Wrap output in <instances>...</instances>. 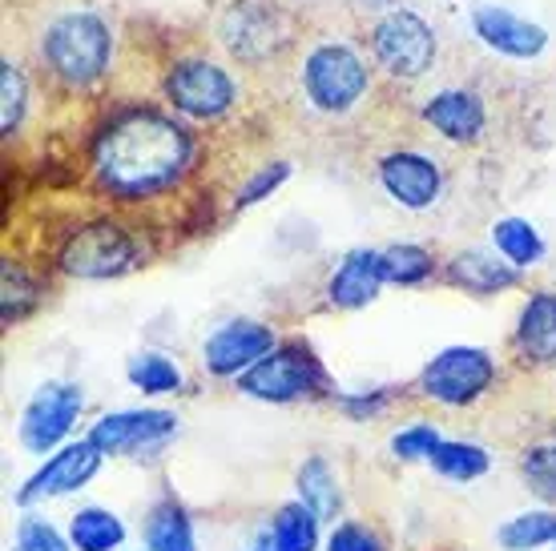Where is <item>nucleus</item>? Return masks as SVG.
<instances>
[{"mask_svg": "<svg viewBox=\"0 0 556 551\" xmlns=\"http://www.w3.org/2000/svg\"><path fill=\"white\" fill-rule=\"evenodd\" d=\"M194 162L190 129L157 110L113 117L93 141V178L117 202H146L174 190Z\"/></svg>", "mask_w": 556, "mask_h": 551, "instance_id": "f257e3e1", "label": "nucleus"}, {"mask_svg": "<svg viewBox=\"0 0 556 551\" xmlns=\"http://www.w3.org/2000/svg\"><path fill=\"white\" fill-rule=\"evenodd\" d=\"M238 390L258 402H299L331 390V379L303 343H287L275 346L263 362H254L251 371L238 379Z\"/></svg>", "mask_w": 556, "mask_h": 551, "instance_id": "f03ea898", "label": "nucleus"}, {"mask_svg": "<svg viewBox=\"0 0 556 551\" xmlns=\"http://www.w3.org/2000/svg\"><path fill=\"white\" fill-rule=\"evenodd\" d=\"M141 262V242L134 230L117 226V221L101 218L89 226H77L65 246H61V270L73 278H122Z\"/></svg>", "mask_w": 556, "mask_h": 551, "instance_id": "7ed1b4c3", "label": "nucleus"}, {"mask_svg": "<svg viewBox=\"0 0 556 551\" xmlns=\"http://www.w3.org/2000/svg\"><path fill=\"white\" fill-rule=\"evenodd\" d=\"M45 56L61 81L93 85L110 65V28L93 13H65L45 33Z\"/></svg>", "mask_w": 556, "mask_h": 551, "instance_id": "20e7f679", "label": "nucleus"}, {"mask_svg": "<svg viewBox=\"0 0 556 551\" xmlns=\"http://www.w3.org/2000/svg\"><path fill=\"white\" fill-rule=\"evenodd\" d=\"M496 383V359L480 346H447L419 374V390L440 407H472Z\"/></svg>", "mask_w": 556, "mask_h": 551, "instance_id": "39448f33", "label": "nucleus"}, {"mask_svg": "<svg viewBox=\"0 0 556 551\" xmlns=\"http://www.w3.org/2000/svg\"><path fill=\"white\" fill-rule=\"evenodd\" d=\"M303 85L323 113H348L367 89V69L348 44H319L306 56Z\"/></svg>", "mask_w": 556, "mask_h": 551, "instance_id": "423d86ee", "label": "nucleus"}, {"mask_svg": "<svg viewBox=\"0 0 556 551\" xmlns=\"http://www.w3.org/2000/svg\"><path fill=\"white\" fill-rule=\"evenodd\" d=\"M81 407H85V395L77 383H45L28 399L25 414H21V443H25V451L49 456L53 447H65Z\"/></svg>", "mask_w": 556, "mask_h": 551, "instance_id": "0eeeda50", "label": "nucleus"}, {"mask_svg": "<svg viewBox=\"0 0 556 551\" xmlns=\"http://www.w3.org/2000/svg\"><path fill=\"white\" fill-rule=\"evenodd\" d=\"M178 435V414L174 411H117L101 414L85 439L98 447L101 456H141Z\"/></svg>", "mask_w": 556, "mask_h": 551, "instance_id": "6e6552de", "label": "nucleus"}, {"mask_svg": "<svg viewBox=\"0 0 556 551\" xmlns=\"http://www.w3.org/2000/svg\"><path fill=\"white\" fill-rule=\"evenodd\" d=\"M101 459L105 456H101L89 439L56 447L53 456L45 459V467L37 471V475H28V483L16 491V508H33V503H41V499H61V496L81 491L85 483L101 471Z\"/></svg>", "mask_w": 556, "mask_h": 551, "instance_id": "1a4fd4ad", "label": "nucleus"}, {"mask_svg": "<svg viewBox=\"0 0 556 551\" xmlns=\"http://www.w3.org/2000/svg\"><path fill=\"white\" fill-rule=\"evenodd\" d=\"M376 56L391 77H424L435 61V37L416 13H388L376 25Z\"/></svg>", "mask_w": 556, "mask_h": 551, "instance_id": "9d476101", "label": "nucleus"}, {"mask_svg": "<svg viewBox=\"0 0 556 551\" xmlns=\"http://www.w3.org/2000/svg\"><path fill=\"white\" fill-rule=\"evenodd\" d=\"M270 350H275V331L263 326V322H251V318H238V322H226V326H218L206 338V346H202V367L214 379H242Z\"/></svg>", "mask_w": 556, "mask_h": 551, "instance_id": "9b49d317", "label": "nucleus"}, {"mask_svg": "<svg viewBox=\"0 0 556 551\" xmlns=\"http://www.w3.org/2000/svg\"><path fill=\"white\" fill-rule=\"evenodd\" d=\"M166 93L174 101V110L186 113V117H198V121H214V117H223L235 105V81L210 61H181V65H174Z\"/></svg>", "mask_w": 556, "mask_h": 551, "instance_id": "f8f14e48", "label": "nucleus"}, {"mask_svg": "<svg viewBox=\"0 0 556 551\" xmlns=\"http://www.w3.org/2000/svg\"><path fill=\"white\" fill-rule=\"evenodd\" d=\"M379 185L388 190V197H395L404 209H428L440 197V166L424 157V153H388L379 162Z\"/></svg>", "mask_w": 556, "mask_h": 551, "instance_id": "ddd939ff", "label": "nucleus"}, {"mask_svg": "<svg viewBox=\"0 0 556 551\" xmlns=\"http://www.w3.org/2000/svg\"><path fill=\"white\" fill-rule=\"evenodd\" d=\"M424 121L435 133H444L447 141H456V145H476V141L484 138L488 113H484V101L476 93L447 89V93H435L424 105Z\"/></svg>", "mask_w": 556, "mask_h": 551, "instance_id": "4468645a", "label": "nucleus"}, {"mask_svg": "<svg viewBox=\"0 0 556 551\" xmlns=\"http://www.w3.org/2000/svg\"><path fill=\"white\" fill-rule=\"evenodd\" d=\"M472 25L492 49H501L508 56H536L548 41L541 25H529V21H520L516 13L496 9V4H476Z\"/></svg>", "mask_w": 556, "mask_h": 551, "instance_id": "2eb2a0df", "label": "nucleus"}, {"mask_svg": "<svg viewBox=\"0 0 556 551\" xmlns=\"http://www.w3.org/2000/svg\"><path fill=\"white\" fill-rule=\"evenodd\" d=\"M379 286H383V266H379V249H351L339 262L327 298L339 310H359V306L376 303Z\"/></svg>", "mask_w": 556, "mask_h": 551, "instance_id": "dca6fc26", "label": "nucleus"}, {"mask_svg": "<svg viewBox=\"0 0 556 551\" xmlns=\"http://www.w3.org/2000/svg\"><path fill=\"white\" fill-rule=\"evenodd\" d=\"M516 350L532 367H556V294L541 290L532 294L529 306L520 310L516 326Z\"/></svg>", "mask_w": 556, "mask_h": 551, "instance_id": "f3484780", "label": "nucleus"}, {"mask_svg": "<svg viewBox=\"0 0 556 551\" xmlns=\"http://www.w3.org/2000/svg\"><path fill=\"white\" fill-rule=\"evenodd\" d=\"M319 515L306 508L303 499L282 503L263 536L254 539L251 551H315L319 548Z\"/></svg>", "mask_w": 556, "mask_h": 551, "instance_id": "a211bd4d", "label": "nucleus"}, {"mask_svg": "<svg viewBox=\"0 0 556 551\" xmlns=\"http://www.w3.org/2000/svg\"><path fill=\"white\" fill-rule=\"evenodd\" d=\"M275 21L278 16L270 9H258V4H238L230 9L223 21V33H226V44L235 49L238 56H266L275 49Z\"/></svg>", "mask_w": 556, "mask_h": 551, "instance_id": "6ab92c4d", "label": "nucleus"}, {"mask_svg": "<svg viewBox=\"0 0 556 551\" xmlns=\"http://www.w3.org/2000/svg\"><path fill=\"white\" fill-rule=\"evenodd\" d=\"M447 278L464 286L468 294H496V290H508L516 286V266L513 262H501L496 254H488V249H464L452 258L447 266Z\"/></svg>", "mask_w": 556, "mask_h": 551, "instance_id": "aec40b11", "label": "nucleus"}, {"mask_svg": "<svg viewBox=\"0 0 556 551\" xmlns=\"http://www.w3.org/2000/svg\"><path fill=\"white\" fill-rule=\"evenodd\" d=\"M146 548L150 551H198L194 524L178 499H162L153 503L150 520H146Z\"/></svg>", "mask_w": 556, "mask_h": 551, "instance_id": "412c9836", "label": "nucleus"}, {"mask_svg": "<svg viewBox=\"0 0 556 551\" xmlns=\"http://www.w3.org/2000/svg\"><path fill=\"white\" fill-rule=\"evenodd\" d=\"M73 551H117L126 543V524L110 508H81L70 520Z\"/></svg>", "mask_w": 556, "mask_h": 551, "instance_id": "4be33fe9", "label": "nucleus"}, {"mask_svg": "<svg viewBox=\"0 0 556 551\" xmlns=\"http://www.w3.org/2000/svg\"><path fill=\"white\" fill-rule=\"evenodd\" d=\"M299 499H303L319 520H334L339 508H343L339 479H334L331 463H327L323 456H311L303 467H299Z\"/></svg>", "mask_w": 556, "mask_h": 551, "instance_id": "5701e85b", "label": "nucleus"}, {"mask_svg": "<svg viewBox=\"0 0 556 551\" xmlns=\"http://www.w3.org/2000/svg\"><path fill=\"white\" fill-rule=\"evenodd\" d=\"M496 543L504 551H536L556 543V511L541 508V511H520L508 524L496 527Z\"/></svg>", "mask_w": 556, "mask_h": 551, "instance_id": "b1692460", "label": "nucleus"}, {"mask_svg": "<svg viewBox=\"0 0 556 551\" xmlns=\"http://www.w3.org/2000/svg\"><path fill=\"white\" fill-rule=\"evenodd\" d=\"M431 467L440 471L444 479L452 483H472L480 479L488 467H492V456H488L480 443H464V439H444L428 459Z\"/></svg>", "mask_w": 556, "mask_h": 551, "instance_id": "393cba45", "label": "nucleus"}, {"mask_svg": "<svg viewBox=\"0 0 556 551\" xmlns=\"http://www.w3.org/2000/svg\"><path fill=\"white\" fill-rule=\"evenodd\" d=\"M492 242H496V249H501L504 262H513L516 270H520V266L541 262V254H544L541 234H536V230H532L525 218L496 221V226H492Z\"/></svg>", "mask_w": 556, "mask_h": 551, "instance_id": "a878e982", "label": "nucleus"}, {"mask_svg": "<svg viewBox=\"0 0 556 551\" xmlns=\"http://www.w3.org/2000/svg\"><path fill=\"white\" fill-rule=\"evenodd\" d=\"M126 379L138 386L141 395H174V390L181 386L178 362L166 359V355H157V350H141V355H134L126 367Z\"/></svg>", "mask_w": 556, "mask_h": 551, "instance_id": "bb28decb", "label": "nucleus"}, {"mask_svg": "<svg viewBox=\"0 0 556 551\" xmlns=\"http://www.w3.org/2000/svg\"><path fill=\"white\" fill-rule=\"evenodd\" d=\"M379 266H383V282H395V286H416L424 278H431V254L424 246H388L379 249Z\"/></svg>", "mask_w": 556, "mask_h": 551, "instance_id": "cd10ccee", "label": "nucleus"}, {"mask_svg": "<svg viewBox=\"0 0 556 551\" xmlns=\"http://www.w3.org/2000/svg\"><path fill=\"white\" fill-rule=\"evenodd\" d=\"M520 475L529 479V487L544 499V503H556V443L525 447V456H520Z\"/></svg>", "mask_w": 556, "mask_h": 551, "instance_id": "c85d7f7f", "label": "nucleus"}, {"mask_svg": "<svg viewBox=\"0 0 556 551\" xmlns=\"http://www.w3.org/2000/svg\"><path fill=\"white\" fill-rule=\"evenodd\" d=\"M37 282L28 278V270L21 262H4V326H13V322H21V318L37 306Z\"/></svg>", "mask_w": 556, "mask_h": 551, "instance_id": "c756f323", "label": "nucleus"}, {"mask_svg": "<svg viewBox=\"0 0 556 551\" xmlns=\"http://www.w3.org/2000/svg\"><path fill=\"white\" fill-rule=\"evenodd\" d=\"M13 551H73V543L61 536L49 520H41V515H25V520L16 524Z\"/></svg>", "mask_w": 556, "mask_h": 551, "instance_id": "7c9ffc66", "label": "nucleus"}, {"mask_svg": "<svg viewBox=\"0 0 556 551\" xmlns=\"http://www.w3.org/2000/svg\"><path fill=\"white\" fill-rule=\"evenodd\" d=\"M440 431L431 427V423H412V427H404L395 439H391V451H395V459H404V463H419V459H431V451L440 447Z\"/></svg>", "mask_w": 556, "mask_h": 551, "instance_id": "2f4dec72", "label": "nucleus"}, {"mask_svg": "<svg viewBox=\"0 0 556 551\" xmlns=\"http://www.w3.org/2000/svg\"><path fill=\"white\" fill-rule=\"evenodd\" d=\"M0 97H4V117H0V125L13 138V129L25 117V77H21L16 65H0Z\"/></svg>", "mask_w": 556, "mask_h": 551, "instance_id": "473e14b6", "label": "nucleus"}, {"mask_svg": "<svg viewBox=\"0 0 556 551\" xmlns=\"http://www.w3.org/2000/svg\"><path fill=\"white\" fill-rule=\"evenodd\" d=\"M287 174H291V166L287 162H275V166H263L258 174H254L242 190L235 193V209H247V206H254V202H263L266 193H275L282 181H287Z\"/></svg>", "mask_w": 556, "mask_h": 551, "instance_id": "72a5a7b5", "label": "nucleus"}, {"mask_svg": "<svg viewBox=\"0 0 556 551\" xmlns=\"http://www.w3.org/2000/svg\"><path fill=\"white\" fill-rule=\"evenodd\" d=\"M327 551H383V543L363 524H339L327 539Z\"/></svg>", "mask_w": 556, "mask_h": 551, "instance_id": "f704fd0d", "label": "nucleus"}, {"mask_svg": "<svg viewBox=\"0 0 556 551\" xmlns=\"http://www.w3.org/2000/svg\"><path fill=\"white\" fill-rule=\"evenodd\" d=\"M383 402H388V395L376 390V395H363V399H339V407H343L348 414H355V419H363V414H376Z\"/></svg>", "mask_w": 556, "mask_h": 551, "instance_id": "c9c22d12", "label": "nucleus"}, {"mask_svg": "<svg viewBox=\"0 0 556 551\" xmlns=\"http://www.w3.org/2000/svg\"><path fill=\"white\" fill-rule=\"evenodd\" d=\"M371 4H379V0H371Z\"/></svg>", "mask_w": 556, "mask_h": 551, "instance_id": "e433bc0d", "label": "nucleus"}, {"mask_svg": "<svg viewBox=\"0 0 556 551\" xmlns=\"http://www.w3.org/2000/svg\"><path fill=\"white\" fill-rule=\"evenodd\" d=\"M553 443H556V439H553Z\"/></svg>", "mask_w": 556, "mask_h": 551, "instance_id": "4c0bfd02", "label": "nucleus"}]
</instances>
